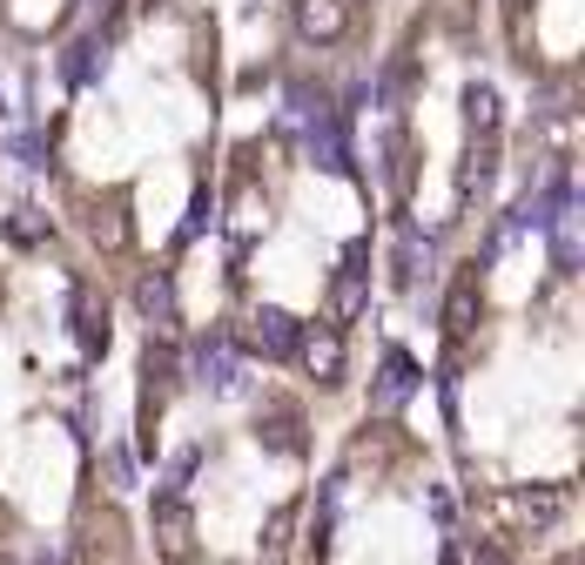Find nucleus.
Wrapping results in <instances>:
<instances>
[{
  "label": "nucleus",
  "instance_id": "obj_1",
  "mask_svg": "<svg viewBox=\"0 0 585 565\" xmlns=\"http://www.w3.org/2000/svg\"><path fill=\"white\" fill-rule=\"evenodd\" d=\"M81 209V229L102 257H128L135 250V222H128V189H81L74 196Z\"/></svg>",
  "mask_w": 585,
  "mask_h": 565
},
{
  "label": "nucleus",
  "instance_id": "obj_2",
  "mask_svg": "<svg viewBox=\"0 0 585 565\" xmlns=\"http://www.w3.org/2000/svg\"><path fill=\"white\" fill-rule=\"evenodd\" d=\"M290 21H296V34H303V41L337 48V41L364 21V0H290Z\"/></svg>",
  "mask_w": 585,
  "mask_h": 565
},
{
  "label": "nucleus",
  "instance_id": "obj_3",
  "mask_svg": "<svg viewBox=\"0 0 585 565\" xmlns=\"http://www.w3.org/2000/svg\"><path fill=\"white\" fill-rule=\"evenodd\" d=\"M169 390H176V350L148 344V357H142V451H155V418L169 404Z\"/></svg>",
  "mask_w": 585,
  "mask_h": 565
},
{
  "label": "nucleus",
  "instance_id": "obj_4",
  "mask_svg": "<svg viewBox=\"0 0 585 565\" xmlns=\"http://www.w3.org/2000/svg\"><path fill=\"white\" fill-rule=\"evenodd\" d=\"M558 505H565L558 492H498V499H484V519H491V525H519V532H525V525H552V519H558Z\"/></svg>",
  "mask_w": 585,
  "mask_h": 565
},
{
  "label": "nucleus",
  "instance_id": "obj_5",
  "mask_svg": "<svg viewBox=\"0 0 585 565\" xmlns=\"http://www.w3.org/2000/svg\"><path fill=\"white\" fill-rule=\"evenodd\" d=\"M364 290H370V270H364V242L344 257V270H337V283H330V303H323V323L330 331H344V323L364 310Z\"/></svg>",
  "mask_w": 585,
  "mask_h": 565
},
{
  "label": "nucleus",
  "instance_id": "obj_6",
  "mask_svg": "<svg viewBox=\"0 0 585 565\" xmlns=\"http://www.w3.org/2000/svg\"><path fill=\"white\" fill-rule=\"evenodd\" d=\"M478 310H484V296H478V263H464L458 276H451V296H445V337L464 350L471 344V331H478Z\"/></svg>",
  "mask_w": 585,
  "mask_h": 565
},
{
  "label": "nucleus",
  "instance_id": "obj_7",
  "mask_svg": "<svg viewBox=\"0 0 585 565\" xmlns=\"http://www.w3.org/2000/svg\"><path fill=\"white\" fill-rule=\"evenodd\" d=\"M296 350H303V364H310L316 384H344V331L310 323V331H296Z\"/></svg>",
  "mask_w": 585,
  "mask_h": 565
},
{
  "label": "nucleus",
  "instance_id": "obj_8",
  "mask_svg": "<svg viewBox=\"0 0 585 565\" xmlns=\"http://www.w3.org/2000/svg\"><path fill=\"white\" fill-rule=\"evenodd\" d=\"M155 538H161V558H189V545H196V519H189V505H182V492H161L155 499Z\"/></svg>",
  "mask_w": 585,
  "mask_h": 565
},
{
  "label": "nucleus",
  "instance_id": "obj_9",
  "mask_svg": "<svg viewBox=\"0 0 585 565\" xmlns=\"http://www.w3.org/2000/svg\"><path fill=\"white\" fill-rule=\"evenodd\" d=\"M236 344L257 350V357H283V350H296V323H290L283 310H257V316L236 331Z\"/></svg>",
  "mask_w": 585,
  "mask_h": 565
},
{
  "label": "nucleus",
  "instance_id": "obj_10",
  "mask_svg": "<svg viewBox=\"0 0 585 565\" xmlns=\"http://www.w3.org/2000/svg\"><path fill=\"white\" fill-rule=\"evenodd\" d=\"M74 331H81V350H108V296L95 283H74Z\"/></svg>",
  "mask_w": 585,
  "mask_h": 565
},
{
  "label": "nucleus",
  "instance_id": "obj_11",
  "mask_svg": "<svg viewBox=\"0 0 585 565\" xmlns=\"http://www.w3.org/2000/svg\"><path fill=\"white\" fill-rule=\"evenodd\" d=\"M257 438L270 451H303V411H296V404H270V411L257 418Z\"/></svg>",
  "mask_w": 585,
  "mask_h": 565
},
{
  "label": "nucleus",
  "instance_id": "obj_12",
  "mask_svg": "<svg viewBox=\"0 0 585 565\" xmlns=\"http://www.w3.org/2000/svg\"><path fill=\"white\" fill-rule=\"evenodd\" d=\"M135 303H142V316H148V323H161V331H169V323H176V290H169V270H155V276H142Z\"/></svg>",
  "mask_w": 585,
  "mask_h": 565
},
{
  "label": "nucleus",
  "instance_id": "obj_13",
  "mask_svg": "<svg viewBox=\"0 0 585 565\" xmlns=\"http://www.w3.org/2000/svg\"><path fill=\"white\" fill-rule=\"evenodd\" d=\"M61 14H67V0H8V21H14L21 34H48Z\"/></svg>",
  "mask_w": 585,
  "mask_h": 565
},
{
  "label": "nucleus",
  "instance_id": "obj_14",
  "mask_svg": "<svg viewBox=\"0 0 585 565\" xmlns=\"http://www.w3.org/2000/svg\"><path fill=\"white\" fill-rule=\"evenodd\" d=\"M410 390H417V364L404 350H390L384 357V377H377V404H404Z\"/></svg>",
  "mask_w": 585,
  "mask_h": 565
},
{
  "label": "nucleus",
  "instance_id": "obj_15",
  "mask_svg": "<svg viewBox=\"0 0 585 565\" xmlns=\"http://www.w3.org/2000/svg\"><path fill=\"white\" fill-rule=\"evenodd\" d=\"M290 525H296V505H283V512L270 519V538H263V558H270V565L283 558V545H290Z\"/></svg>",
  "mask_w": 585,
  "mask_h": 565
},
{
  "label": "nucleus",
  "instance_id": "obj_16",
  "mask_svg": "<svg viewBox=\"0 0 585 565\" xmlns=\"http://www.w3.org/2000/svg\"><path fill=\"white\" fill-rule=\"evenodd\" d=\"M431 14H438V28H451V34H464V28H471V0H438V8H431Z\"/></svg>",
  "mask_w": 585,
  "mask_h": 565
},
{
  "label": "nucleus",
  "instance_id": "obj_17",
  "mask_svg": "<svg viewBox=\"0 0 585 565\" xmlns=\"http://www.w3.org/2000/svg\"><path fill=\"white\" fill-rule=\"evenodd\" d=\"M8 236H14V242H41V236H48V222H41V209H21V216L8 222Z\"/></svg>",
  "mask_w": 585,
  "mask_h": 565
},
{
  "label": "nucleus",
  "instance_id": "obj_18",
  "mask_svg": "<svg viewBox=\"0 0 585 565\" xmlns=\"http://www.w3.org/2000/svg\"><path fill=\"white\" fill-rule=\"evenodd\" d=\"M41 565H74V558L67 552H41Z\"/></svg>",
  "mask_w": 585,
  "mask_h": 565
},
{
  "label": "nucleus",
  "instance_id": "obj_19",
  "mask_svg": "<svg viewBox=\"0 0 585 565\" xmlns=\"http://www.w3.org/2000/svg\"><path fill=\"white\" fill-rule=\"evenodd\" d=\"M8 532H14V519H8V505H0V538H8Z\"/></svg>",
  "mask_w": 585,
  "mask_h": 565
},
{
  "label": "nucleus",
  "instance_id": "obj_20",
  "mask_svg": "<svg viewBox=\"0 0 585 565\" xmlns=\"http://www.w3.org/2000/svg\"><path fill=\"white\" fill-rule=\"evenodd\" d=\"M552 565H578V552H558V558H552Z\"/></svg>",
  "mask_w": 585,
  "mask_h": 565
}]
</instances>
